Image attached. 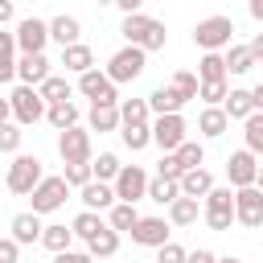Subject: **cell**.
<instances>
[{
    "label": "cell",
    "mask_w": 263,
    "mask_h": 263,
    "mask_svg": "<svg viewBox=\"0 0 263 263\" xmlns=\"http://www.w3.org/2000/svg\"><path fill=\"white\" fill-rule=\"evenodd\" d=\"M197 78L201 82H222V78H230V66H226V53H201V62H197Z\"/></svg>",
    "instance_id": "25"
},
{
    "label": "cell",
    "mask_w": 263,
    "mask_h": 263,
    "mask_svg": "<svg viewBox=\"0 0 263 263\" xmlns=\"http://www.w3.org/2000/svg\"><path fill=\"white\" fill-rule=\"evenodd\" d=\"M156 173H160V177L181 181V177H185V164H181V156H177V152H164V156H160V164H156Z\"/></svg>",
    "instance_id": "45"
},
{
    "label": "cell",
    "mask_w": 263,
    "mask_h": 263,
    "mask_svg": "<svg viewBox=\"0 0 263 263\" xmlns=\"http://www.w3.org/2000/svg\"><path fill=\"white\" fill-rule=\"evenodd\" d=\"M37 90H41V95H45L49 103H62V99H70V95H74V86H70V82L62 78V74H49V78H45V82H41Z\"/></svg>",
    "instance_id": "38"
},
{
    "label": "cell",
    "mask_w": 263,
    "mask_h": 263,
    "mask_svg": "<svg viewBox=\"0 0 263 263\" xmlns=\"http://www.w3.org/2000/svg\"><path fill=\"white\" fill-rule=\"evenodd\" d=\"M205 226L210 230H230V222H238V214H234V185H214L205 197Z\"/></svg>",
    "instance_id": "4"
},
{
    "label": "cell",
    "mask_w": 263,
    "mask_h": 263,
    "mask_svg": "<svg viewBox=\"0 0 263 263\" xmlns=\"http://www.w3.org/2000/svg\"><path fill=\"white\" fill-rule=\"evenodd\" d=\"M168 226H173V222H164V218H140V222H136V230H132V242H136V247H152V251H156V247H164V242H168Z\"/></svg>",
    "instance_id": "16"
},
{
    "label": "cell",
    "mask_w": 263,
    "mask_h": 263,
    "mask_svg": "<svg viewBox=\"0 0 263 263\" xmlns=\"http://www.w3.org/2000/svg\"><path fill=\"white\" fill-rule=\"evenodd\" d=\"M230 37H234V21L230 16H205V21H197L193 25V45L201 49V53H222V49H230Z\"/></svg>",
    "instance_id": "1"
},
{
    "label": "cell",
    "mask_w": 263,
    "mask_h": 263,
    "mask_svg": "<svg viewBox=\"0 0 263 263\" xmlns=\"http://www.w3.org/2000/svg\"><path fill=\"white\" fill-rule=\"evenodd\" d=\"M251 95H255V111H263V82H259V86H251Z\"/></svg>",
    "instance_id": "53"
},
{
    "label": "cell",
    "mask_w": 263,
    "mask_h": 263,
    "mask_svg": "<svg viewBox=\"0 0 263 263\" xmlns=\"http://www.w3.org/2000/svg\"><path fill=\"white\" fill-rule=\"evenodd\" d=\"M62 66H66L70 74H86V70H95V53H90V45H82V41L66 45V49H62Z\"/></svg>",
    "instance_id": "23"
},
{
    "label": "cell",
    "mask_w": 263,
    "mask_h": 263,
    "mask_svg": "<svg viewBox=\"0 0 263 263\" xmlns=\"http://www.w3.org/2000/svg\"><path fill=\"white\" fill-rule=\"evenodd\" d=\"M222 107H226L230 119H251V115H255V95L242 90V86H230V95H226Z\"/></svg>",
    "instance_id": "26"
},
{
    "label": "cell",
    "mask_w": 263,
    "mask_h": 263,
    "mask_svg": "<svg viewBox=\"0 0 263 263\" xmlns=\"http://www.w3.org/2000/svg\"><path fill=\"white\" fill-rule=\"evenodd\" d=\"M119 136H123V144H127L132 152H144V148L152 144V123H140V127H119Z\"/></svg>",
    "instance_id": "39"
},
{
    "label": "cell",
    "mask_w": 263,
    "mask_h": 263,
    "mask_svg": "<svg viewBox=\"0 0 263 263\" xmlns=\"http://www.w3.org/2000/svg\"><path fill=\"white\" fill-rule=\"evenodd\" d=\"M140 218H144V214L136 210V201H115V205L107 210V222H111V226H115L119 234H132Z\"/></svg>",
    "instance_id": "24"
},
{
    "label": "cell",
    "mask_w": 263,
    "mask_h": 263,
    "mask_svg": "<svg viewBox=\"0 0 263 263\" xmlns=\"http://www.w3.org/2000/svg\"><path fill=\"white\" fill-rule=\"evenodd\" d=\"M49 127H58V132H66V127H74L78 123V107L70 103V99H62V103H49Z\"/></svg>",
    "instance_id": "33"
},
{
    "label": "cell",
    "mask_w": 263,
    "mask_h": 263,
    "mask_svg": "<svg viewBox=\"0 0 263 263\" xmlns=\"http://www.w3.org/2000/svg\"><path fill=\"white\" fill-rule=\"evenodd\" d=\"M255 185H259V189H263V164H259V181H255Z\"/></svg>",
    "instance_id": "56"
},
{
    "label": "cell",
    "mask_w": 263,
    "mask_h": 263,
    "mask_svg": "<svg viewBox=\"0 0 263 263\" xmlns=\"http://www.w3.org/2000/svg\"><path fill=\"white\" fill-rule=\"evenodd\" d=\"M86 251H90L95 259H111V255L119 251V230H115V226L107 222V226H103V230H99V234H95V238L86 242Z\"/></svg>",
    "instance_id": "27"
},
{
    "label": "cell",
    "mask_w": 263,
    "mask_h": 263,
    "mask_svg": "<svg viewBox=\"0 0 263 263\" xmlns=\"http://www.w3.org/2000/svg\"><path fill=\"white\" fill-rule=\"evenodd\" d=\"M78 234H74V226H62V222H53V226H45V234H41V247L45 251H70V242H74Z\"/></svg>",
    "instance_id": "32"
},
{
    "label": "cell",
    "mask_w": 263,
    "mask_h": 263,
    "mask_svg": "<svg viewBox=\"0 0 263 263\" xmlns=\"http://www.w3.org/2000/svg\"><path fill=\"white\" fill-rule=\"evenodd\" d=\"M144 66H148V49H144V45H123V49H115V53H111L107 74L123 86V82H136V78L144 74Z\"/></svg>",
    "instance_id": "5"
},
{
    "label": "cell",
    "mask_w": 263,
    "mask_h": 263,
    "mask_svg": "<svg viewBox=\"0 0 263 263\" xmlns=\"http://www.w3.org/2000/svg\"><path fill=\"white\" fill-rule=\"evenodd\" d=\"M251 16H255V21L263 25V0H251Z\"/></svg>",
    "instance_id": "54"
},
{
    "label": "cell",
    "mask_w": 263,
    "mask_h": 263,
    "mask_svg": "<svg viewBox=\"0 0 263 263\" xmlns=\"http://www.w3.org/2000/svg\"><path fill=\"white\" fill-rule=\"evenodd\" d=\"M201 214H205L201 197H189V193H181V197L168 205V222H173V226H193Z\"/></svg>",
    "instance_id": "20"
},
{
    "label": "cell",
    "mask_w": 263,
    "mask_h": 263,
    "mask_svg": "<svg viewBox=\"0 0 263 263\" xmlns=\"http://www.w3.org/2000/svg\"><path fill=\"white\" fill-rule=\"evenodd\" d=\"M123 127V111L119 103H90V132H119Z\"/></svg>",
    "instance_id": "18"
},
{
    "label": "cell",
    "mask_w": 263,
    "mask_h": 263,
    "mask_svg": "<svg viewBox=\"0 0 263 263\" xmlns=\"http://www.w3.org/2000/svg\"><path fill=\"white\" fill-rule=\"evenodd\" d=\"M226 66H230V74H251L259 62H255L251 45H230V49H226Z\"/></svg>",
    "instance_id": "34"
},
{
    "label": "cell",
    "mask_w": 263,
    "mask_h": 263,
    "mask_svg": "<svg viewBox=\"0 0 263 263\" xmlns=\"http://www.w3.org/2000/svg\"><path fill=\"white\" fill-rule=\"evenodd\" d=\"M185 132H189V123H185L181 111H173V115H156V119H152V144H156L160 152H177V148L189 140Z\"/></svg>",
    "instance_id": "6"
},
{
    "label": "cell",
    "mask_w": 263,
    "mask_h": 263,
    "mask_svg": "<svg viewBox=\"0 0 263 263\" xmlns=\"http://www.w3.org/2000/svg\"><path fill=\"white\" fill-rule=\"evenodd\" d=\"M16 255H21V242L8 234V238H0V263H16Z\"/></svg>",
    "instance_id": "47"
},
{
    "label": "cell",
    "mask_w": 263,
    "mask_h": 263,
    "mask_svg": "<svg viewBox=\"0 0 263 263\" xmlns=\"http://www.w3.org/2000/svg\"><path fill=\"white\" fill-rule=\"evenodd\" d=\"M210 189H214V173L210 168H189L181 177V193H189V197H205Z\"/></svg>",
    "instance_id": "30"
},
{
    "label": "cell",
    "mask_w": 263,
    "mask_h": 263,
    "mask_svg": "<svg viewBox=\"0 0 263 263\" xmlns=\"http://www.w3.org/2000/svg\"><path fill=\"white\" fill-rule=\"evenodd\" d=\"M148 103H152V115H173V111L185 107V99H181L173 86H156V90L148 95Z\"/></svg>",
    "instance_id": "28"
},
{
    "label": "cell",
    "mask_w": 263,
    "mask_h": 263,
    "mask_svg": "<svg viewBox=\"0 0 263 263\" xmlns=\"http://www.w3.org/2000/svg\"><path fill=\"white\" fill-rule=\"evenodd\" d=\"M152 25H156V16H144V12H123L119 33H123V41H127V45H144V41H148V33H152Z\"/></svg>",
    "instance_id": "19"
},
{
    "label": "cell",
    "mask_w": 263,
    "mask_h": 263,
    "mask_svg": "<svg viewBox=\"0 0 263 263\" xmlns=\"http://www.w3.org/2000/svg\"><path fill=\"white\" fill-rule=\"evenodd\" d=\"M12 33H16L21 53H45V41H53V37H49V21H37V16L16 21V25H12Z\"/></svg>",
    "instance_id": "11"
},
{
    "label": "cell",
    "mask_w": 263,
    "mask_h": 263,
    "mask_svg": "<svg viewBox=\"0 0 263 263\" xmlns=\"http://www.w3.org/2000/svg\"><path fill=\"white\" fill-rule=\"evenodd\" d=\"M119 111H123V127L152 123V103H148V99H123V103H119Z\"/></svg>",
    "instance_id": "29"
},
{
    "label": "cell",
    "mask_w": 263,
    "mask_h": 263,
    "mask_svg": "<svg viewBox=\"0 0 263 263\" xmlns=\"http://www.w3.org/2000/svg\"><path fill=\"white\" fill-rule=\"evenodd\" d=\"M78 197H82V205L86 210H111L115 201H119V193H115V181H86L82 189H78Z\"/></svg>",
    "instance_id": "14"
},
{
    "label": "cell",
    "mask_w": 263,
    "mask_h": 263,
    "mask_svg": "<svg viewBox=\"0 0 263 263\" xmlns=\"http://www.w3.org/2000/svg\"><path fill=\"white\" fill-rule=\"evenodd\" d=\"M119 82L107 74V70H86V74H78V95H86L90 103H119V90H115Z\"/></svg>",
    "instance_id": "8"
},
{
    "label": "cell",
    "mask_w": 263,
    "mask_h": 263,
    "mask_svg": "<svg viewBox=\"0 0 263 263\" xmlns=\"http://www.w3.org/2000/svg\"><path fill=\"white\" fill-rule=\"evenodd\" d=\"M168 86H173V90H177V95H181V99H185V103H189V99H197V95H201V78H197V74H189V70H177V74H173V82H168Z\"/></svg>",
    "instance_id": "37"
},
{
    "label": "cell",
    "mask_w": 263,
    "mask_h": 263,
    "mask_svg": "<svg viewBox=\"0 0 263 263\" xmlns=\"http://www.w3.org/2000/svg\"><path fill=\"white\" fill-rule=\"evenodd\" d=\"M0 25H4V29L16 25V4H12V0H0Z\"/></svg>",
    "instance_id": "49"
},
{
    "label": "cell",
    "mask_w": 263,
    "mask_h": 263,
    "mask_svg": "<svg viewBox=\"0 0 263 263\" xmlns=\"http://www.w3.org/2000/svg\"><path fill=\"white\" fill-rule=\"evenodd\" d=\"M58 156H62V164H90L95 156H90V127H66V132H58Z\"/></svg>",
    "instance_id": "7"
},
{
    "label": "cell",
    "mask_w": 263,
    "mask_h": 263,
    "mask_svg": "<svg viewBox=\"0 0 263 263\" xmlns=\"http://www.w3.org/2000/svg\"><path fill=\"white\" fill-rule=\"evenodd\" d=\"M251 53H255V62L263 66V33H255V37H251Z\"/></svg>",
    "instance_id": "51"
},
{
    "label": "cell",
    "mask_w": 263,
    "mask_h": 263,
    "mask_svg": "<svg viewBox=\"0 0 263 263\" xmlns=\"http://www.w3.org/2000/svg\"><path fill=\"white\" fill-rule=\"evenodd\" d=\"M177 156H181L185 173H189V168H201V164H205V148H201L197 140H185V144L177 148Z\"/></svg>",
    "instance_id": "42"
},
{
    "label": "cell",
    "mask_w": 263,
    "mask_h": 263,
    "mask_svg": "<svg viewBox=\"0 0 263 263\" xmlns=\"http://www.w3.org/2000/svg\"><path fill=\"white\" fill-rule=\"evenodd\" d=\"M16 148H21V123L16 119H4L0 123V152L16 156Z\"/></svg>",
    "instance_id": "41"
},
{
    "label": "cell",
    "mask_w": 263,
    "mask_h": 263,
    "mask_svg": "<svg viewBox=\"0 0 263 263\" xmlns=\"http://www.w3.org/2000/svg\"><path fill=\"white\" fill-rule=\"evenodd\" d=\"M156 263H189V251L181 247V242H164V247H156Z\"/></svg>",
    "instance_id": "44"
},
{
    "label": "cell",
    "mask_w": 263,
    "mask_h": 263,
    "mask_svg": "<svg viewBox=\"0 0 263 263\" xmlns=\"http://www.w3.org/2000/svg\"><path fill=\"white\" fill-rule=\"evenodd\" d=\"M189 263H218V255L205 251V247H197V251H189Z\"/></svg>",
    "instance_id": "50"
},
{
    "label": "cell",
    "mask_w": 263,
    "mask_h": 263,
    "mask_svg": "<svg viewBox=\"0 0 263 263\" xmlns=\"http://www.w3.org/2000/svg\"><path fill=\"white\" fill-rule=\"evenodd\" d=\"M234 214L247 230H259L263 226V189L259 185H242L234 189Z\"/></svg>",
    "instance_id": "10"
},
{
    "label": "cell",
    "mask_w": 263,
    "mask_h": 263,
    "mask_svg": "<svg viewBox=\"0 0 263 263\" xmlns=\"http://www.w3.org/2000/svg\"><path fill=\"white\" fill-rule=\"evenodd\" d=\"M90 168H95V177H99V181H115L123 164H119V156H115V152H99V156L90 160Z\"/></svg>",
    "instance_id": "40"
},
{
    "label": "cell",
    "mask_w": 263,
    "mask_h": 263,
    "mask_svg": "<svg viewBox=\"0 0 263 263\" xmlns=\"http://www.w3.org/2000/svg\"><path fill=\"white\" fill-rule=\"evenodd\" d=\"M148 197L156 201V205H173L177 197H181V181H173V177H152V185H148Z\"/></svg>",
    "instance_id": "31"
},
{
    "label": "cell",
    "mask_w": 263,
    "mask_h": 263,
    "mask_svg": "<svg viewBox=\"0 0 263 263\" xmlns=\"http://www.w3.org/2000/svg\"><path fill=\"white\" fill-rule=\"evenodd\" d=\"M53 263H95V255L90 251H58Z\"/></svg>",
    "instance_id": "48"
},
{
    "label": "cell",
    "mask_w": 263,
    "mask_h": 263,
    "mask_svg": "<svg viewBox=\"0 0 263 263\" xmlns=\"http://www.w3.org/2000/svg\"><path fill=\"white\" fill-rule=\"evenodd\" d=\"M70 189H74V185H70L66 177H45V181L29 193V197H33V210H37V214H53V210H62L66 197H70Z\"/></svg>",
    "instance_id": "9"
},
{
    "label": "cell",
    "mask_w": 263,
    "mask_h": 263,
    "mask_svg": "<svg viewBox=\"0 0 263 263\" xmlns=\"http://www.w3.org/2000/svg\"><path fill=\"white\" fill-rule=\"evenodd\" d=\"M226 95H230V82L222 78V82H201V95L197 99H205V107H222Z\"/></svg>",
    "instance_id": "43"
},
{
    "label": "cell",
    "mask_w": 263,
    "mask_h": 263,
    "mask_svg": "<svg viewBox=\"0 0 263 263\" xmlns=\"http://www.w3.org/2000/svg\"><path fill=\"white\" fill-rule=\"evenodd\" d=\"M242 140L255 156H263V111H255L251 119H242Z\"/></svg>",
    "instance_id": "36"
},
{
    "label": "cell",
    "mask_w": 263,
    "mask_h": 263,
    "mask_svg": "<svg viewBox=\"0 0 263 263\" xmlns=\"http://www.w3.org/2000/svg\"><path fill=\"white\" fill-rule=\"evenodd\" d=\"M218 263H242V259H238V255H226V259H218Z\"/></svg>",
    "instance_id": "55"
},
{
    "label": "cell",
    "mask_w": 263,
    "mask_h": 263,
    "mask_svg": "<svg viewBox=\"0 0 263 263\" xmlns=\"http://www.w3.org/2000/svg\"><path fill=\"white\" fill-rule=\"evenodd\" d=\"M41 181H45L41 160H37V156L16 152V156H12V164H8V173H4V189H8V193H33Z\"/></svg>",
    "instance_id": "3"
},
{
    "label": "cell",
    "mask_w": 263,
    "mask_h": 263,
    "mask_svg": "<svg viewBox=\"0 0 263 263\" xmlns=\"http://www.w3.org/2000/svg\"><path fill=\"white\" fill-rule=\"evenodd\" d=\"M49 74H53V70H49V58H45V53H21V62H16V78H21V82L41 86Z\"/></svg>",
    "instance_id": "17"
},
{
    "label": "cell",
    "mask_w": 263,
    "mask_h": 263,
    "mask_svg": "<svg viewBox=\"0 0 263 263\" xmlns=\"http://www.w3.org/2000/svg\"><path fill=\"white\" fill-rule=\"evenodd\" d=\"M8 107H12V119L16 123H37V119L49 115V99L37 86H29V82H21V86L8 90Z\"/></svg>",
    "instance_id": "2"
},
{
    "label": "cell",
    "mask_w": 263,
    "mask_h": 263,
    "mask_svg": "<svg viewBox=\"0 0 263 263\" xmlns=\"http://www.w3.org/2000/svg\"><path fill=\"white\" fill-rule=\"evenodd\" d=\"M226 177H230V185H234V189L255 185V181H259V156H255L251 148L230 152V156H226Z\"/></svg>",
    "instance_id": "12"
},
{
    "label": "cell",
    "mask_w": 263,
    "mask_h": 263,
    "mask_svg": "<svg viewBox=\"0 0 263 263\" xmlns=\"http://www.w3.org/2000/svg\"><path fill=\"white\" fill-rule=\"evenodd\" d=\"M62 177H66L74 189H82L86 181H95V168H90V164H66V168H62Z\"/></svg>",
    "instance_id": "46"
},
{
    "label": "cell",
    "mask_w": 263,
    "mask_h": 263,
    "mask_svg": "<svg viewBox=\"0 0 263 263\" xmlns=\"http://www.w3.org/2000/svg\"><path fill=\"white\" fill-rule=\"evenodd\" d=\"M115 4H119L123 12H140V8H144V0H115Z\"/></svg>",
    "instance_id": "52"
},
{
    "label": "cell",
    "mask_w": 263,
    "mask_h": 263,
    "mask_svg": "<svg viewBox=\"0 0 263 263\" xmlns=\"http://www.w3.org/2000/svg\"><path fill=\"white\" fill-rule=\"evenodd\" d=\"M148 185H152V177H148L140 164H123L119 177H115V193H119V201H140V197H148Z\"/></svg>",
    "instance_id": "13"
},
{
    "label": "cell",
    "mask_w": 263,
    "mask_h": 263,
    "mask_svg": "<svg viewBox=\"0 0 263 263\" xmlns=\"http://www.w3.org/2000/svg\"><path fill=\"white\" fill-rule=\"evenodd\" d=\"M49 37L66 49V45H74L78 37H82V25H78V16H70V12H58L53 21H49Z\"/></svg>",
    "instance_id": "21"
},
{
    "label": "cell",
    "mask_w": 263,
    "mask_h": 263,
    "mask_svg": "<svg viewBox=\"0 0 263 263\" xmlns=\"http://www.w3.org/2000/svg\"><path fill=\"white\" fill-rule=\"evenodd\" d=\"M70 226H74V234H78L82 242H90V238H95V234H99V230H103L107 222L99 218V210H82V214H78V218H74Z\"/></svg>",
    "instance_id": "35"
},
{
    "label": "cell",
    "mask_w": 263,
    "mask_h": 263,
    "mask_svg": "<svg viewBox=\"0 0 263 263\" xmlns=\"http://www.w3.org/2000/svg\"><path fill=\"white\" fill-rule=\"evenodd\" d=\"M226 127H230V115H226V107H205V111L197 115V132H201L205 140H218V136H226Z\"/></svg>",
    "instance_id": "22"
},
{
    "label": "cell",
    "mask_w": 263,
    "mask_h": 263,
    "mask_svg": "<svg viewBox=\"0 0 263 263\" xmlns=\"http://www.w3.org/2000/svg\"><path fill=\"white\" fill-rule=\"evenodd\" d=\"M8 234H12L21 247H29V242H41V234H45V226H41V214H37V210L12 214V222H8Z\"/></svg>",
    "instance_id": "15"
}]
</instances>
